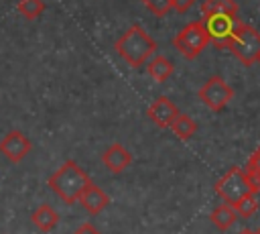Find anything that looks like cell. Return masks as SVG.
Listing matches in <instances>:
<instances>
[{
	"label": "cell",
	"instance_id": "obj_2",
	"mask_svg": "<svg viewBox=\"0 0 260 234\" xmlns=\"http://www.w3.org/2000/svg\"><path fill=\"white\" fill-rule=\"evenodd\" d=\"M47 183L61 201L75 203L79 199L81 191L91 183V179L75 161L69 159L47 179Z\"/></svg>",
	"mask_w": 260,
	"mask_h": 234
},
{
	"label": "cell",
	"instance_id": "obj_3",
	"mask_svg": "<svg viewBox=\"0 0 260 234\" xmlns=\"http://www.w3.org/2000/svg\"><path fill=\"white\" fill-rule=\"evenodd\" d=\"M209 45V35L203 24V20H193L185 24L175 37H173V47L185 57V59H195L203 53V49Z\"/></svg>",
	"mask_w": 260,
	"mask_h": 234
},
{
	"label": "cell",
	"instance_id": "obj_26",
	"mask_svg": "<svg viewBox=\"0 0 260 234\" xmlns=\"http://www.w3.org/2000/svg\"><path fill=\"white\" fill-rule=\"evenodd\" d=\"M258 63H260V57H258Z\"/></svg>",
	"mask_w": 260,
	"mask_h": 234
},
{
	"label": "cell",
	"instance_id": "obj_14",
	"mask_svg": "<svg viewBox=\"0 0 260 234\" xmlns=\"http://www.w3.org/2000/svg\"><path fill=\"white\" fill-rule=\"evenodd\" d=\"M236 218H238V214H236V210H234V206H230V203H219L217 208H213V212L209 214V220H211V224L217 228V230H228V228H232L234 226V222H236Z\"/></svg>",
	"mask_w": 260,
	"mask_h": 234
},
{
	"label": "cell",
	"instance_id": "obj_9",
	"mask_svg": "<svg viewBox=\"0 0 260 234\" xmlns=\"http://www.w3.org/2000/svg\"><path fill=\"white\" fill-rule=\"evenodd\" d=\"M146 114H148V118H150L156 126H160V128H171L173 120L179 116V108H177L167 96H158V98L148 106Z\"/></svg>",
	"mask_w": 260,
	"mask_h": 234
},
{
	"label": "cell",
	"instance_id": "obj_22",
	"mask_svg": "<svg viewBox=\"0 0 260 234\" xmlns=\"http://www.w3.org/2000/svg\"><path fill=\"white\" fill-rule=\"evenodd\" d=\"M73 234H102V232H100L91 222H85V224H81Z\"/></svg>",
	"mask_w": 260,
	"mask_h": 234
},
{
	"label": "cell",
	"instance_id": "obj_5",
	"mask_svg": "<svg viewBox=\"0 0 260 234\" xmlns=\"http://www.w3.org/2000/svg\"><path fill=\"white\" fill-rule=\"evenodd\" d=\"M207 35H209V43H213L217 49H228L238 24L242 22L238 18V14H209L201 18Z\"/></svg>",
	"mask_w": 260,
	"mask_h": 234
},
{
	"label": "cell",
	"instance_id": "obj_10",
	"mask_svg": "<svg viewBox=\"0 0 260 234\" xmlns=\"http://www.w3.org/2000/svg\"><path fill=\"white\" fill-rule=\"evenodd\" d=\"M102 163H104V167H106L110 173H122V171L132 163V155H130V151H128L124 144L114 142V144H110V147L104 151Z\"/></svg>",
	"mask_w": 260,
	"mask_h": 234
},
{
	"label": "cell",
	"instance_id": "obj_20",
	"mask_svg": "<svg viewBox=\"0 0 260 234\" xmlns=\"http://www.w3.org/2000/svg\"><path fill=\"white\" fill-rule=\"evenodd\" d=\"M244 175H246V181H248V185H250L252 193L260 191V171H258V169H254V167H250V165H246Z\"/></svg>",
	"mask_w": 260,
	"mask_h": 234
},
{
	"label": "cell",
	"instance_id": "obj_23",
	"mask_svg": "<svg viewBox=\"0 0 260 234\" xmlns=\"http://www.w3.org/2000/svg\"><path fill=\"white\" fill-rule=\"evenodd\" d=\"M246 165H250V167H254V169H258L260 171V147L250 155V159H248V163Z\"/></svg>",
	"mask_w": 260,
	"mask_h": 234
},
{
	"label": "cell",
	"instance_id": "obj_15",
	"mask_svg": "<svg viewBox=\"0 0 260 234\" xmlns=\"http://www.w3.org/2000/svg\"><path fill=\"white\" fill-rule=\"evenodd\" d=\"M240 6L236 0H205L201 4V14L209 16V14H238Z\"/></svg>",
	"mask_w": 260,
	"mask_h": 234
},
{
	"label": "cell",
	"instance_id": "obj_21",
	"mask_svg": "<svg viewBox=\"0 0 260 234\" xmlns=\"http://www.w3.org/2000/svg\"><path fill=\"white\" fill-rule=\"evenodd\" d=\"M193 4H195V0H171L173 10H177V12H187Z\"/></svg>",
	"mask_w": 260,
	"mask_h": 234
},
{
	"label": "cell",
	"instance_id": "obj_25",
	"mask_svg": "<svg viewBox=\"0 0 260 234\" xmlns=\"http://www.w3.org/2000/svg\"><path fill=\"white\" fill-rule=\"evenodd\" d=\"M256 234H260V228H258V230H256Z\"/></svg>",
	"mask_w": 260,
	"mask_h": 234
},
{
	"label": "cell",
	"instance_id": "obj_1",
	"mask_svg": "<svg viewBox=\"0 0 260 234\" xmlns=\"http://www.w3.org/2000/svg\"><path fill=\"white\" fill-rule=\"evenodd\" d=\"M114 47L116 53L134 69H138L156 53V41L140 24H130Z\"/></svg>",
	"mask_w": 260,
	"mask_h": 234
},
{
	"label": "cell",
	"instance_id": "obj_17",
	"mask_svg": "<svg viewBox=\"0 0 260 234\" xmlns=\"http://www.w3.org/2000/svg\"><path fill=\"white\" fill-rule=\"evenodd\" d=\"M45 2L43 0H18L16 10L26 18V20H35L45 12Z\"/></svg>",
	"mask_w": 260,
	"mask_h": 234
},
{
	"label": "cell",
	"instance_id": "obj_18",
	"mask_svg": "<svg viewBox=\"0 0 260 234\" xmlns=\"http://www.w3.org/2000/svg\"><path fill=\"white\" fill-rule=\"evenodd\" d=\"M234 210H236V214L240 216V218H250L256 210H258V201H256V197H254V193H248V195H244L238 203H234Z\"/></svg>",
	"mask_w": 260,
	"mask_h": 234
},
{
	"label": "cell",
	"instance_id": "obj_13",
	"mask_svg": "<svg viewBox=\"0 0 260 234\" xmlns=\"http://www.w3.org/2000/svg\"><path fill=\"white\" fill-rule=\"evenodd\" d=\"M30 222L37 230L41 232H51L55 230V226L59 224V214L49 206V203H41L32 214H30Z\"/></svg>",
	"mask_w": 260,
	"mask_h": 234
},
{
	"label": "cell",
	"instance_id": "obj_4",
	"mask_svg": "<svg viewBox=\"0 0 260 234\" xmlns=\"http://www.w3.org/2000/svg\"><path fill=\"white\" fill-rule=\"evenodd\" d=\"M228 49L236 55V59H240L244 65H252L258 63L260 57V33L246 22H240Z\"/></svg>",
	"mask_w": 260,
	"mask_h": 234
},
{
	"label": "cell",
	"instance_id": "obj_24",
	"mask_svg": "<svg viewBox=\"0 0 260 234\" xmlns=\"http://www.w3.org/2000/svg\"><path fill=\"white\" fill-rule=\"evenodd\" d=\"M240 234H256V232H252V230H248V228H246V230H242Z\"/></svg>",
	"mask_w": 260,
	"mask_h": 234
},
{
	"label": "cell",
	"instance_id": "obj_12",
	"mask_svg": "<svg viewBox=\"0 0 260 234\" xmlns=\"http://www.w3.org/2000/svg\"><path fill=\"white\" fill-rule=\"evenodd\" d=\"M146 71H148V75H150L156 83H162V81H167V79L173 75L175 65H173V61H171L169 57H165V55H152V57L146 61Z\"/></svg>",
	"mask_w": 260,
	"mask_h": 234
},
{
	"label": "cell",
	"instance_id": "obj_8",
	"mask_svg": "<svg viewBox=\"0 0 260 234\" xmlns=\"http://www.w3.org/2000/svg\"><path fill=\"white\" fill-rule=\"evenodd\" d=\"M30 140L20 132V130H10L2 140H0V153L10 161V163H20L28 153H30Z\"/></svg>",
	"mask_w": 260,
	"mask_h": 234
},
{
	"label": "cell",
	"instance_id": "obj_7",
	"mask_svg": "<svg viewBox=\"0 0 260 234\" xmlns=\"http://www.w3.org/2000/svg\"><path fill=\"white\" fill-rule=\"evenodd\" d=\"M234 98V90L232 85H228V81L219 75H211L201 87H199V100L213 112L223 110Z\"/></svg>",
	"mask_w": 260,
	"mask_h": 234
},
{
	"label": "cell",
	"instance_id": "obj_6",
	"mask_svg": "<svg viewBox=\"0 0 260 234\" xmlns=\"http://www.w3.org/2000/svg\"><path fill=\"white\" fill-rule=\"evenodd\" d=\"M215 193L230 206L238 203L244 195L252 193L248 181H246V175H244V169L240 167H232L230 171H225L217 183H215Z\"/></svg>",
	"mask_w": 260,
	"mask_h": 234
},
{
	"label": "cell",
	"instance_id": "obj_19",
	"mask_svg": "<svg viewBox=\"0 0 260 234\" xmlns=\"http://www.w3.org/2000/svg\"><path fill=\"white\" fill-rule=\"evenodd\" d=\"M154 16H165V14H169V10L173 8L171 6V0H140Z\"/></svg>",
	"mask_w": 260,
	"mask_h": 234
},
{
	"label": "cell",
	"instance_id": "obj_16",
	"mask_svg": "<svg viewBox=\"0 0 260 234\" xmlns=\"http://www.w3.org/2000/svg\"><path fill=\"white\" fill-rule=\"evenodd\" d=\"M171 130L175 132L177 138H181V140H189V138L197 132V122H195L191 116L179 112V116H177V118L173 120V124H171Z\"/></svg>",
	"mask_w": 260,
	"mask_h": 234
},
{
	"label": "cell",
	"instance_id": "obj_11",
	"mask_svg": "<svg viewBox=\"0 0 260 234\" xmlns=\"http://www.w3.org/2000/svg\"><path fill=\"white\" fill-rule=\"evenodd\" d=\"M77 201L83 206V210H85L87 214L98 216L100 212H104V210L108 208L110 197H108V193H106L102 187H98L95 183H89V185L81 191V195H79Z\"/></svg>",
	"mask_w": 260,
	"mask_h": 234
}]
</instances>
